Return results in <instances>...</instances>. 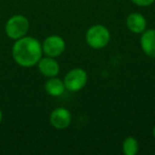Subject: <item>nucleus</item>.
<instances>
[{
    "mask_svg": "<svg viewBox=\"0 0 155 155\" xmlns=\"http://www.w3.org/2000/svg\"><path fill=\"white\" fill-rule=\"evenodd\" d=\"M12 56L16 64L21 67L29 68L35 66L43 56L41 41L27 35L17 39L12 48Z\"/></svg>",
    "mask_w": 155,
    "mask_h": 155,
    "instance_id": "1",
    "label": "nucleus"
},
{
    "mask_svg": "<svg viewBox=\"0 0 155 155\" xmlns=\"http://www.w3.org/2000/svg\"><path fill=\"white\" fill-rule=\"evenodd\" d=\"M86 44L91 48L100 50L105 48L110 41V32L103 25H94L89 27L85 34Z\"/></svg>",
    "mask_w": 155,
    "mask_h": 155,
    "instance_id": "2",
    "label": "nucleus"
},
{
    "mask_svg": "<svg viewBox=\"0 0 155 155\" xmlns=\"http://www.w3.org/2000/svg\"><path fill=\"white\" fill-rule=\"evenodd\" d=\"M30 29L29 19L24 15H14L5 24V34L11 39L17 41L26 36Z\"/></svg>",
    "mask_w": 155,
    "mask_h": 155,
    "instance_id": "3",
    "label": "nucleus"
},
{
    "mask_svg": "<svg viewBox=\"0 0 155 155\" xmlns=\"http://www.w3.org/2000/svg\"><path fill=\"white\" fill-rule=\"evenodd\" d=\"M63 81L66 91L77 93L86 86L88 82V74L83 68H72L65 74Z\"/></svg>",
    "mask_w": 155,
    "mask_h": 155,
    "instance_id": "4",
    "label": "nucleus"
},
{
    "mask_svg": "<svg viewBox=\"0 0 155 155\" xmlns=\"http://www.w3.org/2000/svg\"><path fill=\"white\" fill-rule=\"evenodd\" d=\"M41 48H43V54L56 58L64 53L66 49V41L60 35L52 34L46 37L41 44Z\"/></svg>",
    "mask_w": 155,
    "mask_h": 155,
    "instance_id": "5",
    "label": "nucleus"
},
{
    "mask_svg": "<svg viewBox=\"0 0 155 155\" xmlns=\"http://www.w3.org/2000/svg\"><path fill=\"white\" fill-rule=\"evenodd\" d=\"M50 124L58 131L66 130L72 121V116L66 107H56L51 112L49 117Z\"/></svg>",
    "mask_w": 155,
    "mask_h": 155,
    "instance_id": "6",
    "label": "nucleus"
},
{
    "mask_svg": "<svg viewBox=\"0 0 155 155\" xmlns=\"http://www.w3.org/2000/svg\"><path fill=\"white\" fill-rule=\"evenodd\" d=\"M37 67H38L39 72L46 78L56 77L60 72V64L55 60V58H50V56L43 58L41 56V58L37 63Z\"/></svg>",
    "mask_w": 155,
    "mask_h": 155,
    "instance_id": "7",
    "label": "nucleus"
},
{
    "mask_svg": "<svg viewBox=\"0 0 155 155\" xmlns=\"http://www.w3.org/2000/svg\"><path fill=\"white\" fill-rule=\"evenodd\" d=\"M140 47L147 56L155 58V29H146L141 33Z\"/></svg>",
    "mask_w": 155,
    "mask_h": 155,
    "instance_id": "8",
    "label": "nucleus"
},
{
    "mask_svg": "<svg viewBox=\"0 0 155 155\" xmlns=\"http://www.w3.org/2000/svg\"><path fill=\"white\" fill-rule=\"evenodd\" d=\"M127 28L134 34H141L147 29V19L142 14L140 13H131L127 15Z\"/></svg>",
    "mask_w": 155,
    "mask_h": 155,
    "instance_id": "9",
    "label": "nucleus"
},
{
    "mask_svg": "<svg viewBox=\"0 0 155 155\" xmlns=\"http://www.w3.org/2000/svg\"><path fill=\"white\" fill-rule=\"evenodd\" d=\"M45 91L51 97H60L66 91L64 81L58 79V77L48 78L45 83Z\"/></svg>",
    "mask_w": 155,
    "mask_h": 155,
    "instance_id": "10",
    "label": "nucleus"
},
{
    "mask_svg": "<svg viewBox=\"0 0 155 155\" xmlns=\"http://www.w3.org/2000/svg\"><path fill=\"white\" fill-rule=\"evenodd\" d=\"M139 150L138 140L133 136H127L122 141V152L125 155H136Z\"/></svg>",
    "mask_w": 155,
    "mask_h": 155,
    "instance_id": "11",
    "label": "nucleus"
},
{
    "mask_svg": "<svg viewBox=\"0 0 155 155\" xmlns=\"http://www.w3.org/2000/svg\"><path fill=\"white\" fill-rule=\"evenodd\" d=\"M132 2L134 3L137 7H141V8H146V7H150L153 3L155 2V0H131Z\"/></svg>",
    "mask_w": 155,
    "mask_h": 155,
    "instance_id": "12",
    "label": "nucleus"
},
{
    "mask_svg": "<svg viewBox=\"0 0 155 155\" xmlns=\"http://www.w3.org/2000/svg\"><path fill=\"white\" fill-rule=\"evenodd\" d=\"M2 118H3V115H2V110H0V123L2 121Z\"/></svg>",
    "mask_w": 155,
    "mask_h": 155,
    "instance_id": "13",
    "label": "nucleus"
},
{
    "mask_svg": "<svg viewBox=\"0 0 155 155\" xmlns=\"http://www.w3.org/2000/svg\"><path fill=\"white\" fill-rule=\"evenodd\" d=\"M152 135H153V137L155 138V125L153 127V129H152Z\"/></svg>",
    "mask_w": 155,
    "mask_h": 155,
    "instance_id": "14",
    "label": "nucleus"
}]
</instances>
